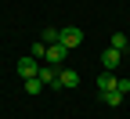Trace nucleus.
I'll use <instances>...</instances> for the list:
<instances>
[{"label":"nucleus","mask_w":130,"mask_h":119,"mask_svg":"<svg viewBox=\"0 0 130 119\" xmlns=\"http://www.w3.org/2000/svg\"><path fill=\"white\" fill-rule=\"evenodd\" d=\"M108 47H112V50H119V54H123V50L130 47V40L123 36V32H112V40H108Z\"/></svg>","instance_id":"8"},{"label":"nucleus","mask_w":130,"mask_h":119,"mask_svg":"<svg viewBox=\"0 0 130 119\" xmlns=\"http://www.w3.org/2000/svg\"><path fill=\"white\" fill-rule=\"evenodd\" d=\"M101 101L116 108V105H123V94H119V90H105V94H101Z\"/></svg>","instance_id":"9"},{"label":"nucleus","mask_w":130,"mask_h":119,"mask_svg":"<svg viewBox=\"0 0 130 119\" xmlns=\"http://www.w3.org/2000/svg\"><path fill=\"white\" fill-rule=\"evenodd\" d=\"M61 61H65V47H61V43H51V47H47L43 65H54V69H61Z\"/></svg>","instance_id":"4"},{"label":"nucleus","mask_w":130,"mask_h":119,"mask_svg":"<svg viewBox=\"0 0 130 119\" xmlns=\"http://www.w3.org/2000/svg\"><path fill=\"white\" fill-rule=\"evenodd\" d=\"M32 58H36V61H43V58H47V43H43V40L32 43Z\"/></svg>","instance_id":"11"},{"label":"nucleus","mask_w":130,"mask_h":119,"mask_svg":"<svg viewBox=\"0 0 130 119\" xmlns=\"http://www.w3.org/2000/svg\"><path fill=\"white\" fill-rule=\"evenodd\" d=\"M43 87H58V69L54 65H40V76H36Z\"/></svg>","instance_id":"6"},{"label":"nucleus","mask_w":130,"mask_h":119,"mask_svg":"<svg viewBox=\"0 0 130 119\" xmlns=\"http://www.w3.org/2000/svg\"><path fill=\"white\" fill-rule=\"evenodd\" d=\"M40 90H43V83H40V79H25V94H32V97H36Z\"/></svg>","instance_id":"12"},{"label":"nucleus","mask_w":130,"mask_h":119,"mask_svg":"<svg viewBox=\"0 0 130 119\" xmlns=\"http://www.w3.org/2000/svg\"><path fill=\"white\" fill-rule=\"evenodd\" d=\"M79 87V72L76 69H58V90H72Z\"/></svg>","instance_id":"3"},{"label":"nucleus","mask_w":130,"mask_h":119,"mask_svg":"<svg viewBox=\"0 0 130 119\" xmlns=\"http://www.w3.org/2000/svg\"><path fill=\"white\" fill-rule=\"evenodd\" d=\"M98 90H116V76H112V72H101V76H98Z\"/></svg>","instance_id":"7"},{"label":"nucleus","mask_w":130,"mask_h":119,"mask_svg":"<svg viewBox=\"0 0 130 119\" xmlns=\"http://www.w3.org/2000/svg\"><path fill=\"white\" fill-rule=\"evenodd\" d=\"M58 43H61L65 50H76L79 43H83V29H76V25H65V29L58 32Z\"/></svg>","instance_id":"1"},{"label":"nucleus","mask_w":130,"mask_h":119,"mask_svg":"<svg viewBox=\"0 0 130 119\" xmlns=\"http://www.w3.org/2000/svg\"><path fill=\"white\" fill-rule=\"evenodd\" d=\"M116 90H119V94H126V90H130V79H126V76H123V79H116Z\"/></svg>","instance_id":"13"},{"label":"nucleus","mask_w":130,"mask_h":119,"mask_svg":"<svg viewBox=\"0 0 130 119\" xmlns=\"http://www.w3.org/2000/svg\"><path fill=\"white\" fill-rule=\"evenodd\" d=\"M119 61H123V54H119V50H105V54H101V65H105V72H116L119 69Z\"/></svg>","instance_id":"5"},{"label":"nucleus","mask_w":130,"mask_h":119,"mask_svg":"<svg viewBox=\"0 0 130 119\" xmlns=\"http://www.w3.org/2000/svg\"><path fill=\"white\" fill-rule=\"evenodd\" d=\"M18 76H22V83H25V79H36V76H40V61L32 58V54L22 58V61H18Z\"/></svg>","instance_id":"2"},{"label":"nucleus","mask_w":130,"mask_h":119,"mask_svg":"<svg viewBox=\"0 0 130 119\" xmlns=\"http://www.w3.org/2000/svg\"><path fill=\"white\" fill-rule=\"evenodd\" d=\"M58 32H61V29H43V32H40V40L51 47V43H58Z\"/></svg>","instance_id":"10"}]
</instances>
